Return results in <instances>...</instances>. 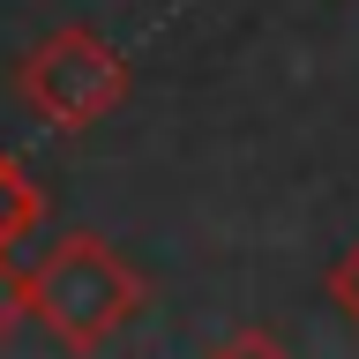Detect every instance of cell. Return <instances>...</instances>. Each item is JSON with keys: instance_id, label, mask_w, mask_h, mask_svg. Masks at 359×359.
Listing matches in <instances>:
<instances>
[{"instance_id": "1", "label": "cell", "mask_w": 359, "mask_h": 359, "mask_svg": "<svg viewBox=\"0 0 359 359\" xmlns=\"http://www.w3.org/2000/svg\"><path fill=\"white\" fill-rule=\"evenodd\" d=\"M135 307V277L120 269V255H105L97 240H67L53 262L38 269V314L67 344H97L128 322Z\"/></svg>"}, {"instance_id": "2", "label": "cell", "mask_w": 359, "mask_h": 359, "mask_svg": "<svg viewBox=\"0 0 359 359\" xmlns=\"http://www.w3.org/2000/svg\"><path fill=\"white\" fill-rule=\"evenodd\" d=\"M22 90H30V105H38L45 120H67V128H83L90 112H105L112 97H120V60H112L97 38L67 30V38H53L38 60H30Z\"/></svg>"}, {"instance_id": "3", "label": "cell", "mask_w": 359, "mask_h": 359, "mask_svg": "<svg viewBox=\"0 0 359 359\" xmlns=\"http://www.w3.org/2000/svg\"><path fill=\"white\" fill-rule=\"evenodd\" d=\"M22 217H30V195H22V180L0 165V240H8V232H22Z\"/></svg>"}, {"instance_id": "4", "label": "cell", "mask_w": 359, "mask_h": 359, "mask_svg": "<svg viewBox=\"0 0 359 359\" xmlns=\"http://www.w3.org/2000/svg\"><path fill=\"white\" fill-rule=\"evenodd\" d=\"M330 292H337V299H344V314H352V322H359V247H352V255H344V269H337V277H330Z\"/></svg>"}, {"instance_id": "5", "label": "cell", "mask_w": 359, "mask_h": 359, "mask_svg": "<svg viewBox=\"0 0 359 359\" xmlns=\"http://www.w3.org/2000/svg\"><path fill=\"white\" fill-rule=\"evenodd\" d=\"M217 359H285V352H277L269 337H240V344H232V352H217Z\"/></svg>"}]
</instances>
